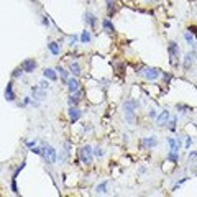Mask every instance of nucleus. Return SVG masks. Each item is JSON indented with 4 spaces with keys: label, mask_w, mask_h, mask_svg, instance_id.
<instances>
[{
    "label": "nucleus",
    "mask_w": 197,
    "mask_h": 197,
    "mask_svg": "<svg viewBox=\"0 0 197 197\" xmlns=\"http://www.w3.org/2000/svg\"><path fill=\"white\" fill-rule=\"evenodd\" d=\"M140 107V104H138L136 100H127L125 105H123V113H125V118L127 122L133 123L135 122V110Z\"/></svg>",
    "instance_id": "nucleus-1"
},
{
    "label": "nucleus",
    "mask_w": 197,
    "mask_h": 197,
    "mask_svg": "<svg viewBox=\"0 0 197 197\" xmlns=\"http://www.w3.org/2000/svg\"><path fill=\"white\" fill-rule=\"evenodd\" d=\"M138 74L143 76L145 79H148V81H155V79L159 77V71L155 68H141L138 69Z\"/></svg>",
    "instance_id": "nucleus-2"
},
{
    "label": "nucleus",
    "mask_w": 197,
    "mask_h": 197,
    "mask_svg": "<svg viewBox=\"0 0 197 197\" xmlns=\"http://www.w3.org/2000/svg\"><path fill=\"white\" fill-rule=\"evenodd\" d=\"M92 148L89 146V145H85V146H82L81 150H79V159L84 163V164H90L92 163Z\"/></svg>",
    "instance_id": "nucleus-3"
},
{
    "label": "nucleus",
    "mask_w": 197,
    "mask_h": 197,
    "mask_svg": "<svg viewBox=\"0 0 197 197\" xmlns=\"http://www.w3.org/2000/svg\"><path fill=\"white\" fill-rule=\"evenodd\" d=\"M167 51H169V57H171V64L176 66L178 59H179V46L176 41H169V46H167Z\"/></svg>",
    "instance_id": "nucleus-4"
},
{
    "label": "nucleus",
    "mask_w": 197,
    "mask_h": 197,
    "mask_svg": "<svg viewBox=\"0 0 197 197\" xmlns=\"http://www.w3.org/2000/svg\"><path fill=\"white\" fill-rule=\"evenodd\" d=\"M43 158H45V161L53 164L56 161V150L51 148V146H45L43 148Z\"/></svg>",
    "instance_id": "nucleus-5"
},
{
    "label": "nucleus",
    "mask_w": 197,
    "mask_h": 197,
    "mask_svg": "<svg viewBox=\"0 0 197 197\" xmlns=\"http://www.w3.org/2000/svg\"><path fill=\"white\" fill-rule=\"evenodd\" d=\"M31 92H33V97H35L36 100H43V99L46 97V89H45L41 84L33 85V87H31Z\"/></svg>",
    "instance_id": "nucleus-6"
},
{
    "label": "nucleus",
    "mask_w": 197,
    "mask_h": 197,
    "mask_svg": "<svg viewBox=\"0 0 197 197\" xmlns=\"http://www.w3.org/2000/svg\"><path fill=\"white\" fill-rule=\"evenodd\" d=\"M21 69H23V72H33L35 69H36V63L33 61V59H26L23 64L20 66Z\"/></svg>",
    "instance_id": "nucleus-7"
},
{
    "label": "nucleus",
    "mask_w": 197,
    "mask_h": 197,
    "mask_svg": "<svg viewBox=\"0 0 197 197\" xmlns=\"http://www.w3.org/2000/svg\"><path fill=\"white\" fill-rule=\"evenodd\" d=\"M68 89H69V92H71V94L79 90V81H77V79H74V77L68 79Z\"/></svg>",
    "instance_id": "nucleus-8"
},
{
    "label": "nucleus",
    "mask_w": 197,
    "mask_h": 197,
    "mask_svg": "<svg viewBox=\"0 0 197 197\" xmlns=\"http://www.w3.org/2000/svg\"><path fill=\"white\" fill-rule=\"evenodd\" d=\"M79 117H81V112H79L74 105H71V108H69V118H71V122H72V123L77 122Z\"/></svg>",
    "instance_id": "nucleus-9"
},
{
    "label": "nucleus",
    "mask_w": 197,
    "mask_h": 197,
    "mask_svg": "<svg viewBox=\"0 0 197 197\" xmlns=\"http://www.w3.org/2000/svg\"><path fill=\"white\" fill-rule=\"evenodd\" d=\"M13 84L12 82H8V84H7V89H5V99L7 100H15V94H13V87H12Z\"/></svg>",
    "instance_id": "nucleus-10"
},
{
    "label": "nucleus",
    "mask_w": 197,
    "mask_h": 197,
    "mask_svg": "<svg viewBox=\"0 0 197 197\" xmlns=\"http://www.w3.org/2000/svg\"><path fill=\"white\" fill-rule=\"evenodd\" d=\"M81 96H82V90H81V89H79L77 92H72L71 97H69V104H71V105H76L77 102L81 100Z\"/></svg>",
    "instance_id": "nucleus-11"
},
{
    "label": "nucleus",
    "mask_w": 197,
    "mask_h": 197,
    "mask_svg": "<svg viewBox=\"0 0 197 197\" xmlns=\"http://www.w3.org/2000/svg\"><path fill=\"white\" fill-rule=\"evenodd\" d=\"M167 118H169V112H167V110H164V112H161V115H159L158 117V125L159 127H163V125H166V123H167Z\"/></svg>",
    "instance_id": "nucleus-12"
},
{
    "label": "nucleus",
    "mask_w": 197,
    "mask_h": 197,
    "mask_svg": "<svg viewBox=\"0 0 197 197\" xmlns=\"http://www.w3.org/2000/svg\"><path fill=\"white\" fill-rule=\"evenodd\" d=\"M156 143H158L156 138L155 136H150V138H145L141 145H143L145 148H153V146H156Z\"/></svg>",
    "instance_id": "nucleus-13"
},
{
    "label": "nucleus",
    "mask_w": 197,
    "mask_h": 197,
    "mask_svg": "<svg viewBox=\"0 0 197 197\" xmlns=\"http://www.w3.org/2000/svg\"><path fill=\"white\" fill-rule=\"evenodd\" d=\"M117 10V2L115 0H107V13L108 15H113Z\"/></svg>",
    "instance_id": "nucleus-14"
},
{
    "label": "nucleus",
    "mask_w": 197,
    "mask_h": 197,
    "mask_svg": "<svg viewBox=\"0 0 197 197\" xmlns=\"http://www.w3.org/2000/svg\"><path fill=\"white\" fill-rule=\"evenodd\" d=\"M48 48H49V51H51V53H53L54 56H57V54L61 53V48H59V45H57V43H49Z\"/></svg>",
    "instance_id": "nucleus-15"
},
{
    "label": "nucleus",
    "mask_w": 197,
    "mask_h": 197,
    "mask_svg": "<svg viewBox=\"0 0 197 197\" xmlns=\"http://www.w3.org/2000/svg\"><path fill=\"white\" fill-rule=\"evenodd\" d=\"M43 74H45V77H48L49 81H56V79H57V74H56L53 69H45V72H43Z\"/></svg>",
    "instance_id": "nucleus-16"
},
{
    "label": "nucleus",
    "mask_w": 197,
    "mask_h": 197,
    "mask_svg": "<svg viewBox=\"0 0 197 197\" xmlns=\"http://www.w3.org/2000/svg\"><path fill=\"white\" fill-rule=\"evenodd\" d=\"M69 71H71L74 76H79V74H81V68H79L77 63H71V64H69Z\"/></svg>",
    "instance_id": "nucleus-17"
},
{
    "label": "nucleus",
    "mask_w": 197,
    "mask_h": 197,
    "mask_svg": "<svg viewBox=\"0 0 197 197\" xmlns=\"http://www.w3.org/2000/svg\"><path fill=\"white\" fill-rule=\"evenodd\" d=\"M167 143H169V148H171V151H179V143L174 140V138H167Z\"/></svg>",
    "instance_id": "nucleus-18"
},
{
    "label": "nucleus",
    "mask_w": 197,
    "mask_h": 197,
    "mask_svg": "<svg viewBox=\"0 0 197 197\" xmlns=\"http://www.w3.org/2000/svg\"><path fill=\"white\" fill-rule=\"evenodd\" d=\"M84 20H85V21H87V23H89L90 26H96V17H94L92 13H89V12H87L85 15H84Z\"/></svg>",
    "instance_id": "nucleus-19"
},
{
    "label": "nucleus",
    "mask_w": 197,
    "mask_h": 197,
    "mask_svg": "<svg viewBox=\"0 0 197 197\" xmlns=\"http://www.w3.org/2000/svg\"><path fill=\"white\" fill-rule=\"evenodd\" d=\"M102 26H104V30L108 31V33H113V25L110 23V20H104V23H102Z\"/></svg>",
    "instance_id": "nucleus-20"
},
{
    "label": "nucleus",
    "mask_w": 197,
    "mask_h": 197,
    "mask_svg": "<svg viewBox=\"0 0 197 197\" xmlns=\"http://www.w3.org/2000/svg\"><path fill=\"white\" fill-rule=\"evenodd\" d=\"M192 59H194V54H186V57H184V68L186 69H189V66L192 64Z\"/></svg>",
    "instance_id": "nucleus-21"
},
{
    "label": "nucleus",
    "mask_w": 197,
    "mask_h": 197,
    "mask_svg": "<svg viewBox=\"0 0 197 197\" xmlns=\"http://www.w3.org/2000/svg\"><path fill=\"white\" fill-rule=\"evenodd\" d=\"M56 71L59 72V76L63 77V81H66V82H68V79H69V77H68V72H66V71L61 68V66H57V68H56Z\"/></svg>",
    "instance_id": "nucleus-22"
},
{
    "label": "nucleus",
    "mask_w": 197,
    "mask_h": 197,
    "mask_svg": "<svg viewBox=\"0 0 197 197\" xmlns=\"http://www.w3.org/2000/svg\"><path fill=\"white\" fill-rule=\"evenodd\" d=\"M107 186H108V182H107V181H105V182H102V184H99V186H97V192H99V194L107 192Z\"/></svg>",
    "instance_id": "nucleus-23"
},
{
    "label": "nucleus",
    "mask_w": 197,
    "mask_h": 197,
    "mask_svg": "<svg viewBox=\"0 0 197 197\" xmlns=\"http://www.w3.org/2000/svg\"><path fill=\"white\" fill-rule=\"evenodd\" d=\"M81 41H82V43H89V41H90V33L87 31V30L82 31V35H81Z\"/></svg>",
    "instance_id": "nucleus-24"
},
{
    "label": "nucleus",
    "mask_w": 197,
    "mask_h": 197,
    "mask_svg": "<svg viewBox=\"0 0 197 197\" xmlns=\"http://www.w3.org/2000/svg\"><path fill=\"white\" fill-rule=\"evenodd\" d=\"M184 38H186V41L189 43V45L194 46V36H192L191 33H189V31H186V33H184Z\"/></svg>",
    "instance_id": "nucleus-25"
},
{
    "label": "nucleus",
    "mask_w": 197,
    "mask_h": 197,
    "mask_svg": "<svg viewBox=\"0 0 197 197\" xmlns=\"http://www.w3.org/2000/svg\"><path fill=\"white\" fill-rule=\"evenodd\" d=\"M167 158H169V159H171V161H174V163H178V159H179V155H178V153H176V151H171V153H169V155H167Z\"/></svg>",
    "instance_id": "nucleus-26"
},
{
    "label": "nucleus",
    "mask_w": 197,
    "mask_h": 197,
    "mask_svg": "<svg viewBox=\"0 0 197 197\" xmlns=\"http://www.w3.org/2000/svg\"><path fill=\"white\" fill-rule=\"evenodd\" d=\"M176 122H178V120L174 118V117H172V118H171L169 122H167V127H169V130H171V131L176 130Z\"/></svg>",
    "instance_id": "nucleus-27"
},
{
    "label": "nucleus",
    "mask_w": 197,
    "mask_h": 197,
    "mask_svg": "<svg viewBox=\"0 0 197 197\" xmlns=\"http://www.w3.org/2000/svg\"><path fill=\"white\" fill-rule=\"evenodd\" d=\"M21 74H23V69H21V68H18V69L13 71V77H20Z\"/></svg>",
    "instance_id": "nucleus-28"
},
{
    "label": "nucleus",
    "mask_w": 197,
    "mask_h": 197,
    "mask_svg": "<svg viewBox=\"0 0 197 197\" xmlns=\"http://www.w3.org/2000/svg\"><path fill=\"white\" fill-rule=\"evenodd\" d=\"M148 115L151 117V118H155V117H156V110H155V108H150V112H148Z\"/></svg>",
    "instance_id": "nucleus-29"
},
{
    "label": "nucleus",
    "mask_w": 197,
    "mask_h": 197,
    "mask_svg": "<svg viewBox=\"0 0 197 197\" xmlns=\"http://www.w3.org/2000/svg\"><path fill=\"white\" fill-rule=\"evenodd\" d=\"M94 155H96V156H102V155H104V151H102L100 148H96V151H94Z\"/></svg>",
    "instance_id": "nucleus-30"
},
{
    "label": "nucleus",
    "mask_w": 197,
    "mask_h": 197,
    "mask_svg": "<svg viewBox=\"0 0 197 197\" xmlns=\"http://www.w3.org/2000/svg\"><path fill=\"white\" fill-rule=\"evenodd\" d=\"M191 145H192V140H191V138H187V141H186V148H189Z\"/></svg>",
    "instance_id": "nucleus-31"
},
{
    "label": "nucleus",
    "mask_w": 197,
    "mask_h": 197,
    "mask_svg": "<svg viewBox=\"0 0 197 197\" xmlns=\"http://www.w3.org/2000/svg\"><path fill=\"white\" fill-rule=\"evenodd\" d=\"M43 25H46V26L49 25V21H48V18H43Z\"/></svg>",
    "instance_id": "nucleus-32"
},
{
    "label": "nucleus",
    "mask_w": 197,
    "mask_h": 197,
    "mask_svg": "<svg viewBox=\"0 0 197 197\" xmlns=\"http://www.w3.org/2000/svg\"><path fill=\"white\" fill-rule=\"evenodd\" d=\"M26 145H28V146H30V148H33V146H35V141H28Z\"/></svg>",
    "instance_id": "nucleus-33"
}]
</instances>
